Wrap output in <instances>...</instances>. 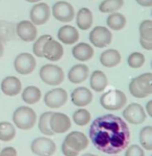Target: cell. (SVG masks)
<instances>
[{"mask_svg":"<svg viewBox=\"0 0 152 156\" xmlns=\"http://www.w3.org/2000/svg\"><path fill=\"white\" fill-rule=\"evenodd\" d=\"M52 15L60 22H71L75 16L74 9L67 1H57L52 6Z\"/></svg>","mask_w":152,"mask_h":156,"instance_id":"obj_9","label":"cell"},{"mask_svg":"<svg viewBox=\"0 0 152 156\" xmlns=\"http://www.w3.org/2000/svg\"><path fill=\"white\" fill-rule=\"evenodd\" d=\"M82 156H97V155H94L92 153H87V154H83Z\"/></svg>","mask_w":152,"mask_h":156,"instance_id":"obj_44","label":"cell"},{"mask_svg":"<svg viewBox=\"0 0 152 156\" xmlns=\"http://www.w3.org/2000/svg\"><path fill=\"white\" fill-rule=\"evenodd\" d=\"M68 100V93L64 89H53L46 93L44 102L50 108H60L64 106Z\"/></svg>","mask_w":152,"mask_h":156,"instance_id":"obj_10","label":"cell"},{"mask_svg":"<svg viewBox=\"0 0 152 156\" xmlns=\"http://www.w3.org/2000/svg\"><path fill=\"white\" fill-rule=\"evenodd\" d=\"M72 54L79 62H87L94 56V49L87 43H78L72 49Z\"/></svg>","mask_w":152,"mask_h":156,"instance_id":"obj_21","label":"cell"},{"mask_svg":"<svg viewBox=\"0 0 152 156\" xmlns=\"http://www.w3.org/2000/svg\"><path fill=\"white\" fill-rule=\"evenodd\" d=\"M13 122L21 130H29L35 125L37 114L28 106H20L13 115Z\"/></svg>","mask_w":152,"mask_h":156,"instance_id":"obj_3","label":"cell"},{"mask_svg":"<svg viewBox=\"0 0 152 156\" xmlns=\"http://www.w3.org/2000/svg\"><path fill=\"white\" fill-rule=\"evenodd\" d=\"M49 124L53 133H65L71 128L69 117L62 112H52Z\"/></svg>","mask_w":152,"mask_h":156,"instance_id":"obj_14","label":"cell"},{"mask_svg":"<svg viewBox=\"0 0 152 156\" xmlns=\"http://www.w3.org/2000/svg\"><path fill=\"white\" fill-rule=\"evenodd\" d=\"M145 56L144 54H142L141 52H132L128 56L127 64L130 68L133 69H139V68L143 67V65L145 64Z\"/></svg>","mask_w":152,"mask_h":156,"instance_id":"obj_34","label":"cell"},{"mask_svg":"<svg viewBox=\"0 0 152 156\" xmlns=\"http://www.w3.org/2000/svg\"><path fill=\"white\" fill-rule=\"evenodd\" d=\"M51 36L49 34H44V36L40 37L37 41L34 42V46H32V51H34V54L35 56H39V57H43V53H42V50L44 45L46 44V42L49 39H51Z\"/></svg>","mask_w":152,"mask_h":156,"instance_id":"obj_35","label":"cell"},{"mask_svg":"<svg viewBox=\"0 0 152 156\" xmlns=\"http://www.w3.org/2000/svg\"><path fill=\"white\" fill-rule=\"evenodd\" d=\"M129 92L136 98H146L152 94V74L144 73L131 79Z\"/></svg>","mask_w":152,"mask_h":156,"instance_id":"obj_2","label":"cell"},{"mask_svg":"<svg viewBox=\"0 0 152 156\" xmlns=\"http://www.w3.org/2000/svg\"><path fill=\"white\" fill-rule=\"evenodd\" d=\"M127 102V97L120 90H110L100 97V104L106 110H119Z\"/></svg>","mask_w":152,"mask_h":156,"instance_id":"obj_4","label":"cell"},{"mask_svg":"<svg viewBox=\"0 0 152 156\" xmlns=\"http://www.w3.org/2000/svg\"><path fill=\"white\" fill-rule=\"evenodd\" d=\"M90 84L95 92H102L107 87V77L100 70L94 71L90 77Z\"/></svg>","mask_w":152,"mask_h":156,"instance_id":"obj_24","label":"cell"},{"mask_svg":"<svg viewBox=\"0 0 152 156\" xmlns=\"http://www.w3.org/2000/svg\"><path fill=\"white\" fill-rule=\"evenodd\" d=\"M52 112H44V114L41 115L40 117V120H39V129L43 134L45 135H53L54 133L51 130L50 128V124H49V121H50V117H51Z\"/></svg>","mask_w":152,"mask_h":156,"instance_id":"obj_31","label":"cell"},{"mask_svg":"<svg viewBox=\"0 0 152 156\" xmlns=\"http://www.w3.org/2000/svg\"><path fill=\"white\" fill-rule=\"evenodd\" d=\"M29 15L34 25H43L50 18V7L47 3H38L32 6Z\"/></svg>","mask_w":152,"mask_h":156,"instance_id":"obj_16","label":"cell"},{"mask_svg":"<svg viewBox=\"0 0 152 156\" xmlns=\"http://www.w3.org/2000/svg\"><path fill=\"white\" fill-rule=\"evenodd\" d=\"M14 67L17 73L22 75H28L34 72L37 67V62L34 55L29 53H20L14 60Z\"/></svg>","mask_w":152,"mask_h":156,"instance_id":"obj_7","label":"cell"},{"mask_svg":"<svg viewBox=\"0 0 152 156\" xmlns=\"http://www.w3.org/2000/svg\"><path fill=\"white\" fill-rule=\"evenodd\" d=\"M57 37L60 42L66 45H73L79 40V32L74 26L65 25L59 29Z\"/></svg>","mask_w":152,"mask_h":156,"instance_id":"obj_19","label":"cell"},{"mask_svg":"<svg viewBox=\"0 0 152 156\" xmlns=\"http://www.w3.org/2000/svg\"><path fill=\"white\" fill-rule=\"evenodd\" d=\"M40 77L42 81L49 85H60L64 81V71L56 65H45L40 70Z\"/></svg>","mask_w":152,"mask_h":156,"instance_id":"obj_5","label":"cell"},{"mask_svg":"<svg viewBox=\"0 0 152 156\" xmlns=\"http://www.w3.org/2000/svg\"><path fill=\"white\" fill-rule=\"evenodd\" d=\"M140 143L144 149L151 151L152 150V127L146 126L140 132Z\"/></svg>","mask_w":152,"mask_h":156,"instance_id":"obj_30","label":"cell"},{"mask_svg":"<svg viewBox=\"0 0 152 156\" xmlns=\"http://www.w3.org/2000/svg\"><path fill=\"white\" fill-rule=\"evenodd\" d=\"M42 97V93L39 87H34V85H29L26 89H24L23 93H22V99L25 103L31 105L35 104L40 101Z\"/></svg>","mask_w":152,"mask_h":156,"instance_id":"obj_25","label":"cell"},{"mask_svg":"<svg viewBox=\"0 0 152 156\" xmlns=\"http://www.w3.org/2000/svg\"><path fill=\"white\" fill-rule=\"evenodd\" d=\"M27 2H29V3H35V2H39L41 1V0H26Z\"/></svg>","mask_w":152,"mask_h":156,"instance_id":"obj_43","label":"cell"},{"mask_svg":"<svg viewBox=\"0 0 152 156\" xmlns=\"http://www.w3.org/2000/svg\"><path fill=\"white\" fill-rule=\"evenodd\" d=\"M100 62L106 68H113L120 64L121 54L116 49H107L100 54Z\"/></svg>","mask_w":152,"mask_h":156,"instance_id":"obj_22","label":"cell"},{"mask_svg":"<svg viewBox=\"0 0 152 156\" xmlns=\"http://www.w3.org/2000/svg\"><path fill=\"white\" fill-rule=\"evenodd\" d=\"M90 138L97 150L114 155L128 146L130 131L127 123L120 117L105 115L94 120L90 127Z\"/></svg>","mask_w":152,"mask_h":156,"instance_id":"obj_1","label":"cell"},{"mask_svg":"<svg viewBox=\"0 0 152 156\" xmlns=\"http://www.w3.org/2000/svg\"><path fill=\"white\" fill-rule=\"evenodd\" d=\"M65 144L74 151L80 152L89 146V140L85 133L80 131H72L66 136Z\"/></svg>","mask_w":152,"mask_h":156,"instance_id":"obj_15","label":"cell"},{"mask_svg":"<svg viewBox=\"0 0 152 156\" xmlns=\"http://www.w3.org/2000/svg\"><path fill=\"white\" fill-rule=\"evenodd\" d=\"M16 135L15 126L9 122H0V140L9 142Z\"/></svg>","mask_w":152,"mask_h":156,"instance_id":"obj_28","label":"cell"},{"mask_svg":"<svg viewBox=\"0 0 152 156\" xmlns=\"http://www.w3.org/2000/svg\"><path fill=\"white\" fill-rule=\"evenodd\" d=\"M113 34L108 28L104 26H96L90 32V42L94 47L104 48L111 43Z\"/></svg>","mask_w":152,"mask_h":156,"instance_id":"obj_6","label":"cell"},{"mask_svg":"<svg viewBox=\"0 0 152 156\" xmlns=\"http://www.w3.org/2000/svg\"><path fill=\"white\" fill-rule=\"evenodd\" d=\"M62 152L65 156H77L78 153H79V152H77V151L71 149L70 147H68L65 143H63V145H62Z\"/></svg>","mask_w":152,"mask_h":156,"instance_id":"obj_37","label":"cell"},{"mask_svg":"<svg viewBox=\"0 0 152 156\" xmlns=\"http://www.w3.org/2000/svg\"><path fill=\"white\" fill-rule=\"evenodd\" d=\"M123 117L130 124L139 125L146 120V112L139 103H131L124 109Z\"/></svg>","mask_w":152,"mask_h":156,"instance_id":"obj_11","label":"cell"},{"mask_svg":"<svg viewBox=\"0 0 152 156\" xmlns=\"http://www.w3.org/2000/svg\"><path fill=\"white\" fill-rule=\"evenodd\" d=\"M140 44H141L142 48H144L146 50H152V42L144 41V40L140 39Z\"/></svg>","mask_w":152,"mask_h":156,"instance_id":"obj_39","label":"cell"},{"mask_svg":"<svg viewBox=\"0 0 152 156\" xmlns=\"http://www.w3.org/2000/svg\"><path fill=\"white\" fill-rule=\"evenodd\" d=\"M73 121L78 126H85L91 121V114L87 109L80 108L73 114Z\"/></svg>","mask_w":152,"mask_h":156,"instance_id":"obj_32","label":"cell"},{"mask_svg":"<svg viewBox=\"0 0 152 156\" xmlns=\"http://www.w3.org/2000/svg\"><path fill=\"white\" fill-rule=\"evenodd\" d=\"M32 153L38 156H52L56 150V145L50 138L38 137L31 143Z\"/></svg>","mask_w":152,"mask_h":156,"instance_id":"obj_8","label":"cell"},{"mask_svg":"<svg viewBox=\"0 0 152 156\" xmlns=\"http://www.w3.org/2000/svg\"><path fill=\"white\" fill-rule=\"evenodd\" d=\"M22 90V83L19 78L15 76H7L1 82V90L4 95L14 97L19 95Z\"/></svg>","mask_w":152,"mask_h":156,"instance_id":"obj_18","label":"cell"},{"mask_svg":"<svg viewBox=\"0 0 152 156\" xmlns=\"http://www.w3.org/2000/svg\"><path fill=\"white\" fill-rule=\"evenodd\" d=\"M138 2V4H140L141 6L145 7H150L152 6V0H136Z\"/></svg>","mask_w":152,"mask_h":156,"instance_id":"obj_40","label":"cell"},{"mask_svg":"<svg viewBox=\"0 0 152 156\" xmlns=\"http://www.w3.org/2000/svg\"><path fill=\"white\" fill-rule=\"evenodd\" d=\"M16 34L22 41L34 42L37 39L38 29L31 21L23 20L16 25Z\"/></svg>","mask_w":152,"mask_h":156,"instance_id":"obj_13","label":"cell"},{"mask_svg":"<svg viewBox=\"0 0 152 156\" xmlns=\"http://www.w3.org/2000/svg\"><path fill=\"white\" fill-rule=\"evenodd\" d=\"M4 53V47H3V43L0 41V58L2 57V55Z\"/></svg>","mask_w":152,"mask_h":156,"instance_id":"obj_42","label":"cell"},{"mask_svg":"<svg viewBox=\"0 0 152 156\" xmlns=\"http://www.w3.org/2000/svg\"><path fill=\"white\" fill-rule=\"evenodd\" d=\"M71 100L76 106L83 107L90 104L93 100V94L90 90L85 87L75 89L71 94Z\"/></svg>","mask_w":152,"mask_h":156,"instance_id":"obj_17","label":"cell"},{"mask_svg":"<svg viewBox=\"0 0 152 156\" xmlns=\"http://www.w3.org/2000/svg\"><path fill=\"white\" fill-rule=\"evenodd\" d=\"M89 77V68L83 64L73 66L68 72V79L72 83H81Z\"/></svg>","mask_w":152,"mask_h":156,"instance_id":"obj_20","label":"cell"},{"mask_svg":"<svg viewBox=\"0 0 152 156\" xmlns=\"http://www.w3.org/2000/svg\"><path fill=\"white\" fill-rule=\"evenodd\" d=\"M146 110L149 117H152V101H149L146 104Z\"/></svg>","mask_w":152,"mask_h":156,"instance_id":"obj_41","label":"cell"},{"mask_svg":"<svg viewBox=\"0 0 152 156\" xmlns=\"http://www.w3.org/2000/svg\"><path fill=\"white\" fill-rule=\"evenodd\" d=\"M76 24L81 30H88L93 25V14L87 7H82L77 12L76 16Z\"/></svg>","mask_w":152,"mask_h":156,"instance_id":"obj_23","label":"cell"},{"mask_svg":"<svg viewBox=\"0 0 152 156\" xmlns=\"http://www.w3.org/2000/svg\"><path fill=\"white\" fill-rule=\"evenodd\" d=\"M106 24H107L108 28L111 30H119L123 29L126 25V18L125 16L122 14H119V12H111L110 16L107 17L106 20Z\"/></svg>","mask_w":152,"mask_h":156,"instance_id":"obj_26","label":"cell"},{"mask_svg":"<svg viewBox=\"0 0 152 156\" xmlns=\"http://www.w3.org/2000/svg\"><path fill=\"white\" fill-rule=\"evenodd\" d=\"M0 156H17V151L13 147H6L0 152Z\"/></svg>","mask_w":152,"mask_h":156,"instance_id":"obj_38","label":"cell"},{"mask_svg":"<svg viewBox=\"0 0 152 156\" xmlns=\"http://www.w3.org/2000/svg\"><path fill=\"white\" fill-rule=\"evenodd\" d=\"M140 39L152 42V21L144 20L140 24Z\"/></svg>","mask_w":152,"mask_h":156,"instance_id":"obj_33","label":"cell"},{"mask_svg":"<svg viewBox=\"0 0 152 156\" xmlns=\"http://www.w3.org/2000/svg\"><path fill=\"white\" fill-rule=\"evenodd\" d=\"M43 57L47 58L50 62H57L63 57L64 54V48L60 42L53 40L52 37L49 39L44 45L42 50Z\"/></svg>","mask_w":152,"mask_h":156,"instance_id":"obj_12","label":"cell"},{"mask_svg":"<svg viewBox=\"0 0 152 156\" xmlns=\"http://www.w3.org/2000/svg\"><path fill=\"white\" fill-rule=\"evenodd\" d=\"M16 26L9 21H0V41L2 43L13 40L15 37Z\"/></svg>","mask_w":152,"mask_h":156,"instance_id":"obj_27","label":"cell"},{"mask_svg":"<svg viewBox=\"0 0 152 156\" xmlns=\"http://www.w3.org/2000/svg\"><path fill=\"white\" fill-rule=\"evenodd\" d=\"M124 5V0H104L100 3L99 11L104 14L116 12Z\"/></svg>","mask_w":152,"mask_h":156,"instance_id":"obj_29","label":"cell"},{"mask_svg":"<svg viewBox=\"0 0 152 156\" xmlns=\"http://www.w3.org/2000/svg\"><path fill=\"white\" fill-rule=\"evenodd\" d=\"M125 156H145V153H144V150L140 146L132 145L127 148Z\"/></svg>","mask_w":152,"mask_h":156,"instance_id":"obj_36","label":"cell"}]
</instances>
